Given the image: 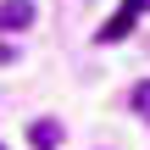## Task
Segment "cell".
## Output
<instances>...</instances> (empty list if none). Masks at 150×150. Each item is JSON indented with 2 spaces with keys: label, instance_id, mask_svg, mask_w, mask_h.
<instances>
[{
  "label": "cell",
  "instance_id": "6da1fadb",
  "mask_svg": "<svg viewBox=\"0 0 150 150\" xmlns=\"http://www.w3.org/2000/svg\"><path fill=\"white\" fill-rule=\"evenodd\" d=\"M145 11H150V0H122V6L111 11V22H106L95 39H100V45H117V39H128V33H134V22H139Z\"/></svg>",
  "mask_w": 150,
  "mask_h": 150
},
{
  "label": "cell",
  "instance_id": "7a4b0ae2",
  "mask_svg": "<svg viewBox=\"0 0 150 150\" xmlns=\"http://www.w3.org/2000/svg\"><path fill=\"white\" fill-rule=\"evenodd\" d=\"M33 17H39L33 0H0V33H22L33 28Z\"/></svg>",
  "mask_w": 150,
  "mask_h": 150
},
{
  "label": "cell",
  "instance_id": "3957f363",
  "mask_svg": "<svg viewBox=\"0 0 150 150\" xmlns=\"http://www.w3.org/2000/svg\"><path fill=\"white\" fill-rule=\"evenodd\" d=\"M28 145H33V150H56V145H61V122H50V117L28 122Z\"/></svg>",
  "mask_w": 150,
  "mask_h": 150
},
{
  "label": "cell",
  "instance_id": "277c9868",
  "mask_svg": "<svg viewBox=\"0 0 150 150\" xmlns=\"http://www.w3.org/2000/svg\"><path fill=\"white\" fill-rule=\"evenodd\" d=\"M128 106H134V111H139V117L150 122V78H145V83H134V95H128Z\"/></svg>",
  "mask_w": 150,
  "mask_h": 150
}]
</instances>
